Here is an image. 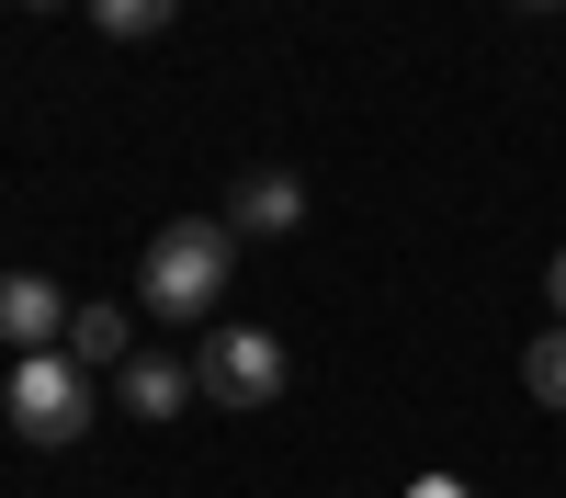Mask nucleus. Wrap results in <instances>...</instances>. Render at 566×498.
Masks as SVG:
<instances>
[{
    "instance_id": "2",
    "label": "nucleus",
    "mask_w": 566,
    "mask_h": 498,
    "mask_svg": "<svg viewBox=\"0 0 566 498\" xmlns=\"http://www.w3.org/2000/svg\"><path fill=\"white\" fill-rule=\"evenodd\" d=\"M91 407H103V396H91V374H80L69 351H23V362H12V431H23L34 453L80 442V431H91Z\"/></svg>"
},
{
    "instance_id": "3",
    "label": "nucleus",
    "mask_w": 566,
    "mask_h": 498,
    "mask_svg": "<svg viewBox=\"0 0 566 498\" xmlns=\"http://www.w3.org/2000/svg\"><path fill=\"white\" fill-rule=\"evenodd\" d=\"M193 385H205L216 407H272V396H283V340H272V329H205Z\"/></svg>"
},
{
    "instance_id": "11",
    "label": "nucleus",
    "mask_w": 566,
    "mask_h": 498,
    "mask_svg": "<svg viewBox=\"0 0 566 498\" xmlns=\"http://www.w3.org/2000/svg\"><path fill=\"white\" fill-rule=\"evenodd\" d=\"M408 498H464V476H419V487H408Z\"/></svg>"
},
{
    "instance_id": "9",
    "label": "nucleus",
    "mask_w": 566,
    "mask_h": 498,
    "mask_svg": "<svg viewBox=\"0 0 566 498\" xmlns=\"http://www.w3.org/2000/svg\"><path fill=\"white\" fill-rule=\"evenodd\" d=\"M522 385H533L544 407H566V329H544V340L522 351Z\"/></svg>"
},
{
    "instance_id": "13",
    "label": "nucleus",
    "mask_w": 566,
    "mask_h": 498,
    "mask_svg": "<svg viewBox=\"0 0 566 498\" xmlns=\"http://www.w3.org/2000/svg\"><path fill=\"white\" fill-rule=\"evenodd\" d=\"M34 12H57V0H34Z\"/></svg>"
},
{
    "instance_id": "7",
    "label": "nucleus",
    "mask_w": 566,
    "mask_h": 498,
    "mask_svg": "<svg viewBox=\"0 0 566 498\" xmlns=\"http://www.w3.org/2000/svg\"><path fill=\"white\" fill-rule=\"evenodd\" d=\"M69 362H80V374L125 362V306H80V317H69Z\"/></svg>"
},
{
    "instance_id": "6",
    "label": "nucleus",
    "mask_w": 566,
    "mask_h": 498,
    "mask_svg": "<svg viewBox=\"0 0 566 498\" xmlns=\"http://www.w3.org/2000/svg\"><path fill=\"white\" fill-rule=\"evenodd\" d=\"M136 420H170V407H193V374L181 362H125V385H114Z\"/></svg>"
},
{
    "instance_id": "10",
    "label": "nucleus",
    "mask_w": 566,
    "mask_h": 498,
    "mask_svg": "<svg viewBox=\"0 0 566 498\" xmlns=\"http://www.w3.org/2000/svg\"><path fill=\"white\" fill-rule=\"evenodd\" d=\"M544 306H555V329H566V250H555V272H544Z\"/></svg>"
},
{
    "instance_id": "5",
    "label": "nucleus",
    "mask_w": 566,
    "mask_h": 498,
    "mask_svg": "<svg viewBox=\"0 0 566 498\" xmlns=\"http://www.w3.org/2000/svg\"><path fill=\"white\" fill-rule=\"evenodd\" d=\"M295 215H306V181H295V170H250L239 204H227L239 239H295Z\"/></svg>"
},
{
    "instance_id": "8",
    "label": "nucleus",
    "mask_w": 566,
    "mask_h": 498,
    "mask_svg": "<svg viewBox=\"0 0 566 498\" xmlns=\"http://www.w3.org/2000/svg\"><path fill=\"white\" fill-rule=\"evenodd\" d=\"M170 12H181V0H91V23H103V34H170Z\"/></svg>"
},
{
    "instance_id": "1",
    "label": "nucleus",
    "mask_w": 566,
    "mask_h": 498,
    "mask_svg": "<svg viewBox=\"0 0 566 498\" xmlns=\"http://www.w3.org/2000/svg\"><path fill=\"white\" fill-rule=\"evenodd\" d=\"M227 261H239V226H227V215H170L148 239L136 295H148L159 317H216L227 306Z\"/></svg>"
},
{
    "instance_id": "4",
    "label": "nucleus",
    "mask_w": 566,
    "mask_h": 498,
    "mask_svg": "<svg viewBox=\"0 0 566 498\" xmlns=\"http://www.w3.org/2000/svg\"><path fill=\"white\" fill-rule=\"evenodd\" d=\"M69 295L45 284V272H0V340L12 351H69Z\"/></svg>"
},
{
    "instance_id": "12",
    "label": "nucleus",
    "mask_w": 566,
    "mask_h": 498,
    "mask_svg": "<svg viewBox=\"0 0 566 498\" xmlns=\"http://www.w3.org/2000/svg\"><path fill=\"white\" fill-rule=\"evenodd\" d=\"M522 12H566V0H522Z\"/></svg>"
}]
</instances>
